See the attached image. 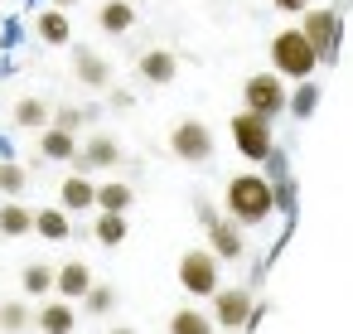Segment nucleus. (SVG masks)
<instances>
[{"label":"nucleus","instance_id":"1","mask_svg":"<svg viewBox=\"0 0 353 334\" xmlns=\"http://www.w3.org/2000/svg\"><path fill=\"white\" fill-rule=\"evenodd\" d=\"M276 208V184L266 175H237L228 179V218L252 228V223H266V213Z\"/></svg>","mask_w":353,"mask_h":334},{"label":"nucleus","instance_id":"2","mask_svg":"<svg viewBox=\"0 0 353 334\" xmlns=\"http://www.w3.org/2000/svg\"><path fill=\"white\" fill-rule=\"evenodd\" d=\"M271 68H276L281 78H295V83H310V78H314L319 49L305 39L300 25H295V30H281V35L271 39Z\"/></svg>","mask_w":353,"mask_h":334},{"label":"nucleus","instance_id":"3","mask_svg":"<svg viewBox=\"0 0 353 334\" xmlns=\"http://www.w3.org/2000/svg\"><path fill=\"white\" fill-rule=\"evenodd\" d=\"M242 102H247V112H256V117H281V112H290V92H285V78L271 68V73H252L247 83H242Z\"/></svg>","mask_w":353,"mask_h":334},{"label":"nucleus","instance_id":"4","mask_svg":"<svg viewBox=\"0 0 353 334\" xmlns=\"http://www.w3.org/2000/svg\"><path fill=\"white\" fill-rule=\"evenodd\" d=\"M228 131H232V146H237L247 160H256V165H261V160H271V155H276L271 117H256V112H247V107H242V112L232 117V126H228Z\"/></svg>","mask_w":353,"mask_h":334},{"label":"nucleus","instance_id":"5","mask_svg":"<svg viewBox=\"0 0 353 334\" xmlns=\"http://www.w3.org/2000/svg\"><path fill=\"white\" fill-rule=\"evenodd\" d=\"M300 30H305V39L319 49V63H334V59H339V39H343V15H339V10H305Z\"/></svg>","mask_w":353,"mask_h":334},{"label":"nucleus","instance_id":"6","mask_svg":"<svg viewBox=\"0 0 353 334\" xmlns=\"http://www.w3.org/2000/svg\"><path fill=\"white\" fill-rule=\"evenodd\" d=\"M179 286L189 295H218V252H203V247H189L179 257Z\"/></svg>","mask_w":353,"mask_h":334},{"label":"nucleus","instance_id":"7","mask_svg":"<svg viewBox=\"0 0 353 334\" xmlns=\"http://www.w3.org/2000/svg\"><path fill=\"white\" fill-rule=\"evenodd\" d=\"M170 150H174L184 165H208V160H213V131H208L199 117H189V121H179V126L170 131Z\"/></svg>","mask_w":353,"mask_h":334},{"label":"nucleus","instance_id":"8","mask_svg":"<svg viewBox=\"0 0 353 334\" xmlns=\"http://www.w3.org/2000/svg\"><path fill=\"white\" fill-rule=\"evenodd\" d=\"M121 160V146H117V136L112 131H92L88 141H83V150H78V175H92V170H112Z\"/></svg>","mask_w":353,"mask_h":334},{"label":"nucleus","instance_id":"9","mask_svg":"<svg viewBox=\"0 0 353 334\" xmlns=\"http://www.w3.org/2000/svg\"><path fill=\"white\" fill-rule=\"evenodd\" d=\"M73 78H78L83 88H92V92H102V88H112V63H107L97 49L73 44Z\"/></svg>","mask_w":353,"mask_h":334},{"label":"nucleus","instance_id":"10","mask_svg":"<svg viewBox=\"0 0 353 334\" xmlns=\"http://www.w3.org/2000/svg\"><path fill=\"white\" fill-rule=\"evenodd\" d=\"M247 315H252V295H247L242 286H228V291L213 295V320H218L223 329H242Z\"/></svg>","mask_w":353,"mask_h":334},{"label":"nucleus","instance_id":"11","mask_svg":"<svg viewBox=\"0 0 353 334\" xmlns=\"http://www.w3.org/2000/svg\"><path fill=\"white\" fill-rule=\"evenodd\" d=\"M34 35H39V44H49V49L73 44V20H68V10H59V6L39 10V15H34Z\"/></svg>","mask_w":353,"mask_h":334},{"label":"nucleus","instance_id":"12","mask_svg":"<svg viewBox=\"0 0 353 334\" xmlns=\"http://www.w3.org/2000/svg\"><path fill=\"white\" fill-rule=\"evenodd\" d=\"M136 73H141L145 83H160V88H165V83L179 78V59H174L170 49H145V54L136 59Z\"/></svg>","mask_w":353,"mask_h":334},{"label":"nucleus","instance_id":"13","mask_svg":"<svg viewBox=\"0 0 353 334\" xmlns=\"http://www.w3.org/2000/svg\"><path fill=\"white\" fill-rule=\"evenodd\" d=\"M78 131H59V126H49V131H39V155L44 160H54V165H73L78 160Z\"/></svg>","mask_w":353,"mask_h":334},{"label":"nucleus","instance_id":"14","mask_svg":"<svg viewBox=\"0 0 353 334\" xmlns=\"http://www.w3.org/2000/svg\"><path fill=\"white\" fill-rule=\"evenodd\" d=\"M92 286H97V281H92V266H88V262L59 266V300H88Z\"/></svg>","mask_w":353,"mask_h":334},{"label":"nucleus","instance_id":"15","mask_svg":"<svg viewBox=\"0 0 353 334\" xmlns=\"http://www.w3.org/2000/svg\"><path fill=\"white\" fill-rule=\"evenodd\" d=\"M59 199H63L68 213H88V208H97V184L88 175H68L63 189H59Z\"/></svg>","mask_w":353,"mask_h":334},{"label":"nucleus","instance_id":"16","mask_svg":"<svg viewBox=\"0 0 353 334\" xmlns=\"http://www.w3.org/2000/svg\"><path fill=\"white\" fill-rule=\"evenodd\" d=\"M34 218H39V208H25L20 199H6V204H0V237H25V233H34Z\"/></svg>","mask_w":353,"mask_h":334},{"label":"nucleus","instance_id":"17","mask_svg":"<svg viewBox=\"0 0 353 334\" xmlns=\"http://www.w3.org/2000/svg\"><path fill=\"white\" fill-rule=\"evenodd\" d=\"M15 126L20 131H49L54 126V107L44 97H20L15 102Z\"/></svg>","mask_w":353,"mask_h":334},{"label":"nucleus","instance_id":"18","mask_svg":"<svg viewBox=\"0 0 353 334\" xmlns=\"http://www.w3.org/2000/svg\"><path fill=\"white\" fill-rule=\"evenodd\" d=\"M242 223H223V218H213L208 223V237H213V252L218 257H228V262H237L242 252H247V242H242V233H237Z\"/></svg>","mask_w":353,"mask_h":334},{"label":"nucleus","instance_id":"19","mask_svg":"<svg viewBox=\"0 0 353 334\" xmlns=\"http://www.w3.org/2000/svg\"><path fill=\"white\" fill-rule=\"evenodd\" d=\"M34 324H39L44 334H73V324H78V315H73V300H49V305L34 315Z\"/></svg>","mask_w":353,"mask_h":334},{"label":"nucleus","instance_id":"20","mask_svg":"<svg viewBox=\"0 0 353 334\" xmlns=\"http://www.w3.org/2000/svg\"><path fill=\"white\" fill-rule=\"evenodd\" d=\"M136 25V6L131 0H107V6L97 10V30L102 35H126Z\"/></svg>","mask_w":353,"mask_h":334},{"label":"nucleus","instance_id":"21","mask_svg":"<svg viewBox=\"0 0 353 334\" xmlns=\"http://www.w3.org/2000/svg\"><path fill=\"white\" fill-rule=\"evenodd\" d=\"M131 204H136V189L131 184H121V179L97 184V213H126Z\"/></svg>","mask_w":353,"mask_h":334},{"label":"nucleus","instance_id":"22","mask_svg":"<svg viewBox=\"0 0 353 334\" xmlns=\"http://www.w3.org/2000/svg\"><path fill=\"white\" fill-rule=\"evenodd\" d=\"M34 233H39V237H49V242H68V233H73V218H68V208H39V218H34Z\"/></svg>","mask_w":353,"mask_h":334},{"label":"nucleus","instance_id":"23","mask_svg":"<svg viewBox=\"0 0 353 334\" xmlns=\"http://www.w3.org/2000/svg\"><path fill=\"white\" fill-rule=\"evenodd\" d=\"M20 286H25V295H49V291H59V271L44 262H30L20 271Z\"/></svg>","mask_w":353,"mask_h":334},{"label":"nucleus","instance_id":"24","mask_svg":"<svg viewBox=\"0 0 353 334\" xmlns=\"http://www.w3.org/2000/svg\"><path fill=\"white\" fill-rule=\"evenodd\" d=\"M92 237H97L102 247H121V242H126V213H97Z\"/></svg>","mask_w":353,"mask_h":334},{"label":"nucleus","instance_id":"25","mask_svg":"<svg viewBox=\"0 0 353 334\" xmlns=\"http://www.w3.org/2000/svg\"><path fill=\"white\" fill-rule=\"evenodd\" d=\"M30 324H34V315H30L25 300H6V305H0V329H6V334H25Z\"/></svg>","mask_w":353,"mask_h":334},{"label":"nucleus","instance_id":"26","mask_svg":"<svg viewBox=\"0 0 353 334\" xmlns=\"http://www.w3.org/2000/svg\"><path fill=\"white\" fill-rule=\"evenodd\" d=\"M25 184H30L25 165H15V160H0V194H6V199H20V194H25Z\"/></svg>","mask_w":353,"mask_h":334},{"label":"nucleus","instance_id":"27","mask_svg":"<svg viewBox=\"0 0 353 334\" xmlns=\"http://www.w3.org/2000/svg\"><path fill=\"white\" fill-rule=\"evenodd\" d=\"M170 334H213V320L199 315V310H179V315L170 320Z\"/></svg>","mask_w":353,"mask_h":334},{"label":"nucleus","instance_id":"28","mask_svg":"<svg viewBox=\"0 0 353 334\" xmlns=\"http://www.w3.org/2000/svg\"><path fill=\"white\" fill-rule=\"evenodd\" d=\"M314 107H319V88H314V83H300V88L290 92V112H295V117L305 121V117H310Z\"/></svg>","mask_w":353,"mask_h":334},{"label":"nucleus","instance_id":"29","mask_svg":"<svg viewBox=\"0 0 353 334\" xmlns=\"http://www.w3.org/2000/svg\"><path fill=\"white\" fill-rule=\"evenodd\" d=\"M83 305H88V315H112V310H117V291H112V286H92Z\"/></svg>","mask_w":353,"mask_h":334},{"label":"nucleus","instance_id":"30","mask_svg":"<svg viewBox=\"0 0 353 334\" xmlns=\"http://www.w3.org/2000/svg\"><path fill=\"white\" fill-rule=\"evenodd\" d=\"M54 126L59 131H83L88 126V107H54Z\"/></svg>","mask_w":353,"mask_h":334},{"label":"nucleus","instance_id":"31","mask_svg":"<svg viewBox=\"0 0 353 334\" xmlns=\"http://www.w3.org/2000/svg\"><path fill=\"white\" fill-rule=\"evenodd\" d=\"M276 10H285V15H305L310 10V0H271Z\"/></svg>","mask_w":353,"mask_h":334},{"label":"nucleus","instance_id":"32","mask_svg":"<svg viewBox=\"0 0 353 334\" xmlns=\"http://www.w3.org/2000/svg\"><path fill=\"white\" fill-rule=\"evenodd\" d=\"M112 334H136V329H126V324H112Z\"/></svg>","mask_w":353,"mask_h":334},{"label":"nucleus","instance_id":"33","mask_svg":"<svg viewBox=\"0 0 353 334\" xmlns=\"http://www.w3.org/2000/svg\"><path fill=\"white\" fill-rule=\"evenodd\" d=\"M54 6H59V10H68V6H78V0H54Z\"/></svg>","mask_w":353,"mask_h":334},{"label":"nucleus","instance_id":"34","mask_svg":"<svg viewBox=\"0 0 353 334\" xmlns=\"http://www.w3.org/2000/svg\"><path fill=\"white\" fill-rule=\"evenodd\" d=\"M228 334H237V329H228Z\"/></svg>","mask_w":353,"mask_h":334},{"label":"nucleus","instance_id":"35","mask_svg":"<svg viewBox=\"0 0 353 334\" xmlns=\"http://www.w3.org/2000/svg\"><path fill=\"white\" fill-rule=\"evenodd\" d=\"M131 6H136V0H131Z\"/></svg>","mask_w":353,"mask_h":334}]
</instances>
